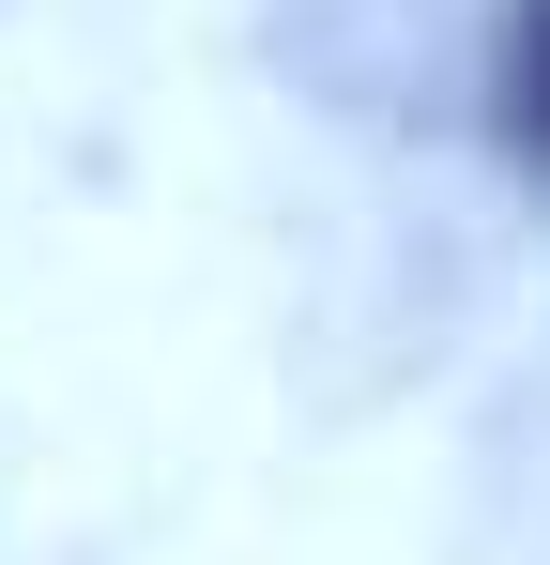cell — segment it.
<instances>
[{"label":"cell","instance_id":"cell-1","mask_svg":"<svg viewBox=\"0 0 550 565\" xmlns=\"http://www.w3.org/2000/svg\"><path fill=\"white\" fill-rule=\"evenodd\" d=\"M489 122H505V153L550 184V0H505V15H489Z\"/></svg>","mask_w":550,"mask_h":565}]
</instances>
